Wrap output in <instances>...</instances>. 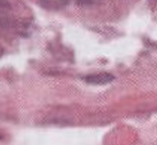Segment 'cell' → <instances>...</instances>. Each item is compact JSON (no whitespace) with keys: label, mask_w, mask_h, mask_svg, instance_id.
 I'll list each match as a JSON object with an SVG mask.
<instances>
[{"label":"cell","mask_w":157,"mask_h":145,"mask_svg":"<svg viewBox=\"0 0 157 145\" xmlns=\"http://www.w3.org/2000/svg\"><path fill=\"white\" fill-rule=\"evenodd\" d=\"M83 1H90V0H83Z\"/></svg>","instance_id":"cell-2"},{"label":"cell","mask_w":157,"mask_h":145,"mask_svg":"<svg viewBox=\"0 0 157 145\" xmlns=\"http://www.w3.org/2000/svg\"><path fill=\"white\" fill-rule=\"evenodd\" d=\"M4 53V49L2 48V47L0 45V57L3 55Z\"/></svg>","instance_id":"cell-1"}]
</instances>
